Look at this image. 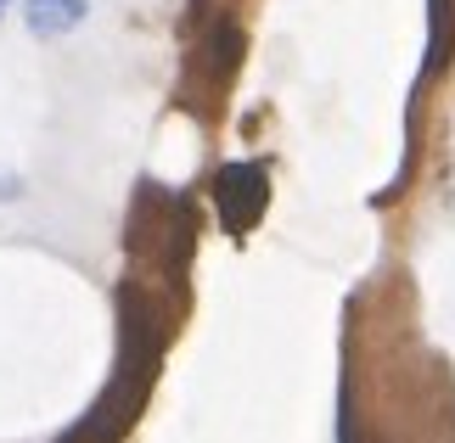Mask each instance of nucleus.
<instances>
[{"label":"nucleus","mask_w":455,"mask_h":443,"mask_svg":"<svg viewBox=\"0 0 455 443\" xmlns=\"http://www.w3.org/2000/svg\"><path fill=\"white\" fill-rule=\"evenodd\" d=\"M17 17H23V28L34 34V40H68V34L84 28L91 0H23Z\"/></svg>","instance_id":"2"},{"label":"nucleus","mask_w":455,"mask_h":443,"mask_svg":"<svg viewBox=\"0 0 455 443\" xmlns=\"http://www.w3.org/2000/svg\"><path fill=\"white\" fill-rule=\"evenodd\" d=\"M0 6H12V0H0Z\"/></svg>","instance_id":"5"},{"label":"nucleus","mask_w":455,"mask_h":443,"mask_svg":"<svg viewBox=\"0 0 455 443\" xmlns=\"http://www.w3.org/2000/svg\"><path fill=\"white\" fill-rule=\"evenodd\" d=\"M17 191H23V180H17V174H0V202L17 197Z\"/></svg>","instance_id":"4"},{"label":"nucleus","mask_w":455,"mask_h":443,"mask_svg":"<svg viewBox=\"0 0 455 443\" xmlns=\"http://www.w3.org/2000/svg\"><path fill=\"white\" fill-rule=\"evenodd\" d=\"M422 84L439 79L455 57V0H427V51H422Z\"/></svg>","instance_id":"3"},{"label":"nucleus","mask_w":455,"mask_h":443,"mask_svg":"<svg viewBox=\"0 0 455 443\" xmlns=\"http://www.w3.org/2000/svg\"><path fill=\"white\" fill-rule=\"evenodd\" d=\"M270 202V174L265 163H225L214 174V208L231 236H248V230L259 225V214H265Z\"/></svg>","instance_id":"1"},{"label":"nucleus","mask_w":455,"mask_h":443,"mask_svg":"<svg viewBox=\"0 0 455 443\" xmlns=\"http://www.w3.org/2000/svg\"><path fill=\"white\" fill-rule=\"evenodd\" d=\"M0 17H6V6H0Z\"/></svg>","instance_id":"6"}]
</instances>
